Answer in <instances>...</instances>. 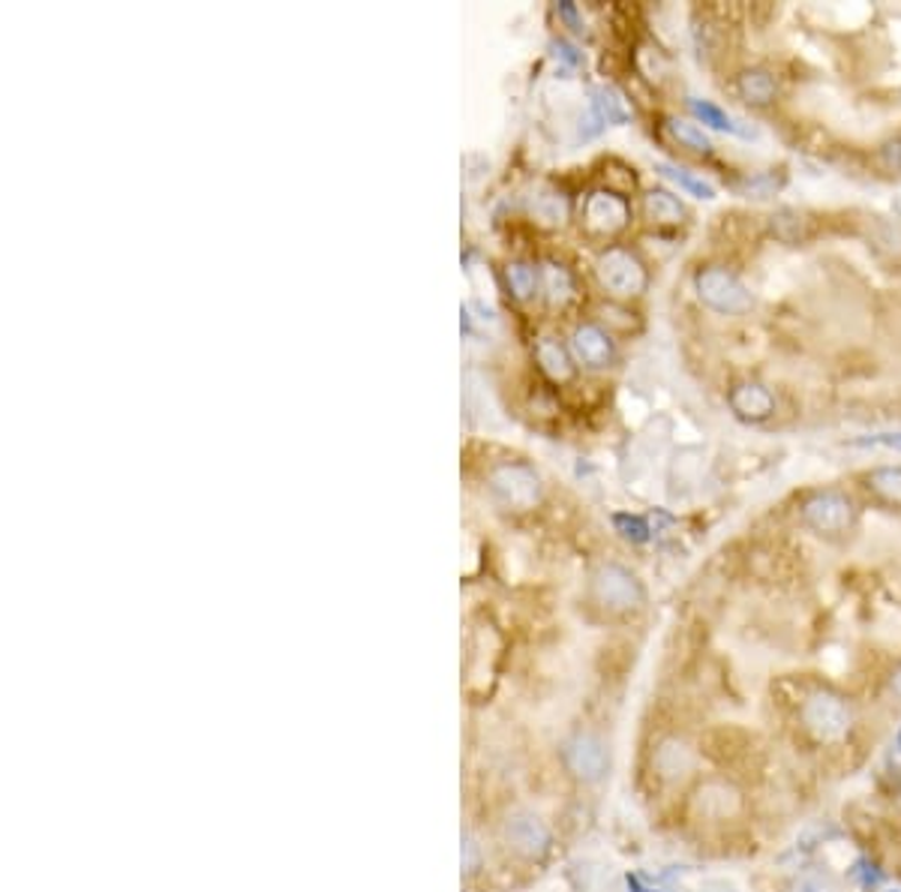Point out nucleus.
<instances>
[{
    "mask_svg": "<svg viewBox=\"0 0 901 892\" xmlns=\"http://www.w3.org/2000/svg\"><path fill=\"white\" fill-rule=\"evenodd\" d=\"M695 292L697 301L718 316H742L755 304L746 283L721 265L700 267L695 274Z\"/></svg>",
    "mask_w": 901,
    "mask_h": 892,
    "instance_id": "obj_1",
    "label": "nucleus"
},
{
    "mask_svg": "<svg viewBox=\"0 0 901 892\" xmlns=\"http://www.w3.org/2000/svg\"><path fill=\"white\" fill-rule=\"evenodd\" d=\"M490 493L508 511H529L541 503L544 484L529 463H503L490 473Z\"/></svg>",
    "mask_w": 901,
    "mask_h": 892,
    "instance_id": "obj_2",
    "label": "nucleus"
},
{
    "mask_svg": "<svg viewBox=\"0 0 901 892\" xmlns=\"http://www.w3.org/2000/svg\"><path fill=\"white\" fill-rule=\"evenodd\" d=\"M799 517L818 535H844L857 524V505L844 490H818L799 505Z\"/></svg>",
    "mask_w": 901,
    "mask_h": 892,
    "instance_id": "obj_3",
    "label": "nucleus"
},
{
    "mask_svg": "<svg viewBox=\"0 0 901 892\" xmlns=\"http://www.w3.org/2000/svg\"><path fill=\"white\" fill-rule=\"evenodd\" d=\"M595 274H598V283L616 297H637L649 286L646 265L625 246H607L605 253L595 259Z\"/></svg>",
    "mask_w": 901,
    "mask_h": 892,
    "instance_id": "obj_4",
    "label": "nucleus"
},
{
    "mask_svg": "<svg viewBox=\"0 0 901 892\" xmlns=\"http://www.w3.org/2000/svg\"><path fill=\"white\" fill-rule=\"evenodd\" d=\"M593 598L607 614H631L644 605V586L628 568L607 562L593 575Z\"/></svg>",
    "mask_w": 901,
    "mask_h": 892,
    "instance_id": "obj_5",
    "label": "nucleus"
},
{
    "mask_svg": "<svg viewBox=\"0 0 901 892\" xmlns=\"http://www.w3.org/2000/svg\"><path fill=\"white\" fill-rule=\"evenodd\" d=\"M697 770L695 746L682 737H661L652 749V776L667 788L686 784Z\"/></svg>",
    "mask_w": 901,
    "mask_h": 892,
    "instance_id": "obj_6",
    "label": "nucleus"
},
{
    "mask_svg": "<svg viewBox=\"0 0 901 892\" xmlns=\"http://www.w3.org/2000/svg\"><path fill=\"white\" fill-rule=\"evenodd\" d=\"M691 809L700 821L725 823L742 811V790L728 779H707L695 790Z\"/></svg>",
    "mask_w": 901,
    "mask_h": 892,
    "instance_id": "obj_7",
    "label": "nucleus"
},
{
    "mask_svg": "<svg viewBox=\"0 0 901 892\" xmlns=\"http://www.w3.org/2000/svg\"><path fill=\"white\" fill-rule=\"evenodd\" d=\"M802 718H806V728L818 739H841L850 730V709L848 703L830 691H814L806 707H802Z\"/></svg>",
    "mask_w": 901,
    "mask_h": 892,
    "instance_id": "obj_8",
    "label": "nucleus"
},
{
    "mask_svg": "<svg viewBox=\"0 0 901 892\" xmlns=\"http://www.w3.org/2000/svg\"><path fill=\"white\" fill-rule=\"evenodd\" d=\"M584 223L595 235H616L631 223V205L614 190H593L584 202Z\"/></svg>",
    "mask_w": 901,
    "mask_h": 892,
    "instance_id": "obj_9",
    "label": "nucleus"
},
{
    "mask_svg": "<svg viewBox=\"0 0 901 892\" xmlns=\"http://www.w3.org/2000/svg\"><path fill=\"white\" fill-rule=\"evenodd\" d=\"M730 412L746 424H763L776 415V394L763 382H737L728 394Z\"/></svg>",
    "mask_w": 901,
    "mask_h": 892,
    "instance_id": "obj_10",
    "label": "nucleus"
},
{
    "mask_svg": "<svg viewBox=\"0 0 901 892\" xmlns=\"http://www.w3.org/2000/svg\"><path fill=\"white\" fill-rule=\"evenodd\" d=\"M565 760L571 767L574 776H580L586 781L601 779L610 767V754H607L605 742L593 733H580L568 742V751H565Z\"/></svg>",
    "mask_w": 901,
    "mask_h": 892,
    "instance_id": "obj_11",
    "label": "nucleus"
},
{
    "mask_svg": "<svg viewBox=\"0 0 901 892\" xmlns=\"http://www.w3.org/2000/svg\"><path fill=\"white\" fill-rule=\"evenodd\" d=\"M571 349L580 364L593 369L610 367L616 361L614 339H610V334L605 328H598V325H580V328L574 331Z\"/></svg>",
    "mask_w": 901,
    "mask_h": 892,
    "instance_id": "obj_12",
    "label": "nucleus"
},
{
    "mask_svg": "<svg viewBox=\"0 0 901 892\" xmlns=\"http://www.w3.org/2000/svg\"><path fill=\"white\" fill-rule=\"evenodd\" d=\"M505 839L523 856H541L550 844V832L533 814H514L505 823Z\"/></svg>",
    "mask_w": 901,
    "mask_h": 892,
    "instance_id": "obj_13",
    "label": "nucleus"
},
{
    "mask_svg": "<svg viewBox=\"0 0 901 892\" xmlns=\"http://www.w3.org/2000/svg\"><path fill=\"white\" fill-rule=\"evenodd\" d=\"M737 97L751 109H767L779 100V82L776 75L767 70V67H748L737 75Z\"/></svg>",
    "mask_w": 901,
    "mask_h": 892,
    "instance_id": "obj_14",
    "label": "nucleus"
},
{
    "mask_svg": "<svg viewBox=\"0 0 901 892\" xmlns=\"http://www.w3.org/2000/svg\"><path fill=\"white\" fill-rule=\"evenodd\" d=\"M644 214L656 226H679L686 220V205L670 190L656 186V190H649L644 195Z\"/></svg>",
    "mask_w": 901,
    "mask_h": 892,
    "instance_id": "obj_15",
    "label": "nucleus"
},
{
    "mask_svg": "<svg viewBox=\"0 0 901 892\" xmlns=\"http://www.w3.org/2000/svg\"><path fill=\"white\" fill-rule=\"evenodd\" d=\"M535 361L544 369V376L554 382H568L574 376L571 355L565 349L563 343L554 337H541L535 343Z\"/></svg>",
    "mask_w": 901,
    "mask_h": 892,
    "instance_id": "obj_16",
    "label": "nucleus"
},
{
    "mask_svg": "<svg viewBox=\"0 0 901 892\" xmlns=\"http://www.w3.org/2000/svg\"><path fill=\"white\" fill-rule=\"evenodd\" d=\"M686 105H688V112L695 114V121L707 123V126H712V130H718V133L742 135V139L751 135V130H748L746 123L737 121V118H733L730 112H725L721 105L709 103V100H700V97H688Z\"/></svg>",
    "mask_w": 901,
    "mask_h": 892,
    "instance_id": "obj_17",
    "label": "nucleus"
},
{
    "mask_svg": "<svg viewBox=\"0 0 901 892\" xmlns=\"http://www.w3.org/2000/svg\"><path fill=\"white\" fill-rule=\"evenodd\" d=\"M589 109H593L598 118H601V123L605 126H610V123H628V118H631V112H628V105H625L622 93L614 91L610 84H601V88H595L593 93H589Z\"/></svg>",
    "mask_w": 901,
    "mask_h": 892,
    "instance_id": "obj_18",
    "label": "nucleus"
},
{
    "mask_svg": "<svg viewBox=\"0 0 901 892\" xmlns=\"http://www.w3.org/2000/svg\"><path fill=\"white\" fill-rule=\"evenodd\" d=\"M541 280H544V292H547V301H550L554 307H565V304H571L574 295H577V286H574L571 271H568L565 265H556V262H544Z\"/></svg>",
    "mask_w": 901,
    "mask_h": 892,
    "instance_id": "obj_19",
    "label": "nucleus"
},
{
    "mask_svg": "<svg viewBox=\"0 0 901 892\" xmlns=\"http://www.w3.org/2000/svg\"><path fill=\"white\" fill-rule=\"evenodd\" d=\"M865 487H869L881 503L901 508V466H878L865 473Z\"/></svg>",
    "mask_w": 901,
    "mask_h": 892,
    "instance_id": "obj_20",
    "label": "nucleus"
},
{
    "mask_svg": "<svg viewBox=\"0 0 901 892\" xmlns=\"http://www.w3.org/2000/svg\"><path fill=\"white\" fill-rule=\"evenodd\" d=\"M667 133L674 135L679 148H686L691 154H712V142L709 135L691 121H682V118H667Z\"/></svg>",
    "mask_w": 901,
    "mask_h": 892,
    "instance_id": "obj_21",
    "label": "nucleus"
},
{
    "mask_svg": "<svg viewBox=\"0 0 901 892\" xmlns=\"http://www.w3.org/2000/svg\"><path fill=\"white\" fill-rule=\"evenodd\" d=\"M656 172L661 178H667V181H674L679 190H686L688 195H695V199H703V202H712L716 199V186L707 184V181H700V178H695L691 172H686V169H679V165H670V163H658Z\"/></svg>",
    "mask_w": 901,
    "mask_h": 892,
    "instance_id": "obj_22",
    "label": "nucleus"
},
{
    "mask_svg": "<svg viewBox=\"0 0 901 892\" xmlns=\"http://www.w3.org/2000/svg\"><path fill=\"white\" fill-rule=\"evenodd\" d=\"M809 232V220L793 211V207H781L772 214V235L784 241V244H799Z\"/></svg>",
    "mask_w": 901,
    "mask_h": 892,
    "instance_id": "obj_23",
    "label": "nucleus"
},
{
    "mask_svg": "<svg viewBox=\"0 0 901 892\" xmlns=\"http://www.w3.org/2000/svg\"><path fill=\"white\" fill-rule=\"evenodd\" d=\"M505 280H508V288H512V295L517 301H529L535 295V286H538V274L526 262H512L505 267Z\"/></svg>",
    "mask_w": 901,
    "mask_h": 892,
    "instance_id": "obj_24",
    "label": "nucleus"
},
{
    "mask_svg": "<svg viewBox=\"0 0 901 892\" xmlns=\"http://www.w3.org/2000/svg\"><path fill=\"white\" fill-rule=\"evenodd\" d=\"M614 526H616V533L622 535L625 541L644 544V541H649V535H652V529H649V520L640 517V514H614Z\"/></svg>",
    "mask_w": 901,
    "mask_h": 892,
    "instance_id": "obj_25",
    "label": "nucleus"
},
{
    "mask_svg": "<svg viewBox=\"0 0 901 892\" xmlns=\"http://www.w3.org/2000/svg\"><path fill=\"white\" fill-rule=\"evenodd\" d=\"M535 214L541 216L544 223H563L568 216V205H565L563 193H544L535 199Z\"/></svg>",
    "mask_w": 901,
    "mask_h": 892,
    "instance_id": "obj_26",
    "label": "nucleus"
},
{
    "mask_svg": "<svg viewBox=\"0 0 901 892\" xmlns=\"http://www.w3.org/2000/svg\"><path fill=\"white\" fill-rule=\"evenodd\" d=\"M850 445H857V448H887V452H901V430L871 433V436L853 439Z\"/></svg>",
    "mask_w": 901,
    "mask_h": 892,
    "instance_id": "obj_27",
    "label": "nucleus"
},
{
    "mask_svg": "<svg viewBox=\"0 0 901 892\" xmlns=\"http://www.w3.org/2000/svg\"><path fill=\"white\" fill-rule=\"evenodd\" d=\"M779 186H781V181H776V175H755V178H746L742 193L755 195V199H767V195L776 193Z\"/></svg>",
    "mask_w": 901,
    "mask_h": 892,
    "instance_id": "obj_28",
    "label": "nucleus"
},
{
    "mask_svg": "<svg viewBox=\"0 0 901 892\" xmlns=\"http://www.w3.org/2000/svg\"><path fill=\"white\" fill-rule=\"evenodd\" d=\"M881 165L892 175H901V139H890L881 144Z\"/></svg>",
    "mask_w": 901,
    "mask_h": 892,
    "instance_id": "obj_29",
    "label": "nucleus"
},
{
    "mask_svg": "<svg viewBox=\"0 0 901 892\" xmlns=\"http://www.w3.org/2000/svg\"><path fill=\"white\" fill-rule=\"evenodd\" d=\"M554 49H556V58H563V61H568L571 63V67H580V63H584V54L577 52V49H574V45H568V42H554Z\"/></svg>",
    "mask_w": 901,
    "mask_h": 892,
    "instance_id": "obj_30",
    "label": "nucleus"
},
{
    "mask_svg": "<svg viewBox=\"0 0 901 892\" xmlns=\"http://www.w3.org/2000/svg\"><path fill=\"white\" fill-rule=\"evenodd\" d=\"M559 16H563L568 24H571V31H584V24H580V19H577V10H574V3H559Z\"/></svg>",
    "mask_w": 901,
    "mask_h": 892,
    "instance_id": "obj_31",
    "label": "nucleus"
},
{
    "mask_svg": "<svg viewBox=\"0 0 901 892\" xmlns=\"http://www.w3.org/2000/svg\"><path fill=\"white\" fill-rule=\"evenodd\" d=\"M892 691H895V695L901 698V667L895 670V677H892Z\"/></svg>",
    "mask_w": 901,
    "mask_h": 892,
    "instance_id": "obj_32",
    "label": "nucleus"
}]
</instances>
